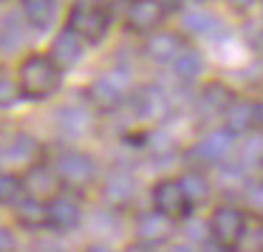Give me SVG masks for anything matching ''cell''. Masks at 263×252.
<instances>
[{
  "mask_svg": "<svg viewBox=\"0 0 263 252\" xmlns=\"http://www.w3.org/2000/svg\"><path fill=\"white\" fill-rule=\"evenodd\" d=\"M127 108H130L133 119H164L170 114V94L159 85H142L133 97H127Z\"/></svg>",
  "mask_w": 263,
  "mask_h": 252,
  "instance_id": "6",
  "label": "cell"
},
{
  "mask_svg": "<svg viewBox=\"0 0 263 252\" xmlns=\"http://www.w3.org/2000/svg\"><path fill=\"white\" fill-rule=\"evenodd\" d=\"M255 6H257V17H260V23H263V0H257Z\"/></svg>",
  "mask_w": 263,
  "mask_h": 252,
  "instance_id": "38",
  "label": "cell"
},
{
  "mask_svg": "<svg viewBox=\"0 0 263 252\" xmlns=\"http://www.w3.org/2000/svg\"><path fill=\"white\" fill-rule=\"evenodd\" d=\"M68 29L85 43H102L110 29L108 6H74L68 14Z\"/></svg>",
  "mask_w": 263,
  "mask_h": 252,
  "instance_id": "5",
  "label": "cell"
},
{
  "mask_svg": "<svg viewBox=\"0 0 263 252\" xmlns=\"http://www.w3.org/2000/svg\"><path fill=\"white\" fill-rule=\"evenodd\" d=\"M85 46L88 43L65 26V29L57 31V37L51 40V51H48V57H51L60 68H74V65H80L82 57H85Z\"/></svg>",
  "mask_w": 263,
  "mask_h": 252,
  "instance_id": "12",
  "label": "cell"
},
{
  "mask_svg": "<svg viewBox=\"0 0 263 252\" xmlns=\"http://www.w3.org/2000/svg\"><path fill=\"white\" fill-rule=\"evenodd\" d=\"M23 199V178L0 173V204H17Z\"/></svg>",
  "mask_w": 263,
  "mask_h": 252,
  "instance_id": "27",
  "label": "cell"
},
{
  "mask_svg": "<svg viewBox=\"0 0 263 252\" xmlns=\"http://www.w3.org/2000/svg\"><path fill=\"white\" fill-rule=\"evenodd\" d=\"M17 221L23 224L26 229H40V227H48V210H46V201H37L31 195L17 201V210H14Z\"/></svg>",
  "mask_w": 263,
  "mask_h": 252,
  "instance_id": "25",
  "label": "cell"
},
{
  "mask_svg": "<svg viewBox=\"0 0 263 252\" xmlns=\"http://www.w3.org/2000/svg\"><path fill=\"white\" fill-rule=\"evenodd\" d=\"M232 148H235V136L223 128H218V131H206L190 148V159L198 161V165H223L232 153Z\"/></svg>",
  "mask_w": 263,
  "mask_h": 252,
  "instance_id": "7",
  "label": "cell"
},
{
  "mask_svg": "<svg viewBox=\"0 0 263 252\" xmlns=\"http://www.w3.org/2000/svg\"><path fill=\"white\" fill-rule=\"evenodd\" d=\"M133 195H136V178H133L130 170H122V167H116V170H110L108 176H105L102 182V199L108 201L110 207H127L133 201Z\"/></svg>",
  "mask_w": 263,
  "mask_h": 252,
  "instance_id": "14",
  "label": "cell"
},
{
  "mask_svg": "<svg viewBox=\"0 0 263 252\" xmlns=\"http://www.w3.org/2000/svg\"><path fill=\"white\" fill-rule=\"evenodd\" d=\"M223 131H229L232 136H246L255 131V99L235 97V102L223 114Z\"/></svg>",
  "mask_w": 263,
  "mask_h": 252,
  "instance_id": "19",
  "label": "cell"
},
{
  "mask_svg": "<svg viewBox=\"0 0 263 252\" xmlns=\"http://www.w3.org/2000/svg\"><path fill=\"white\" fill-rule=\"evenodd\" d=\"M150 199H153V210L161 212V215H167L170 221L190 215V210H193L190 201L184 199V190H181V184H178V178H161V182H156Z\"/></svg>",
  "mask_w": 263,
  "mask_h": 252,
  "instance_id": "8",
  "label": "cell"
},
{
  "mask_svg": "<svg viewBox=\"0 0 263 252\" xmlns=\"http://www.w3.org/2000/svg\"><path fill=\"white\" fill-rule=\"evenodd\" d=\"M178 184H181L184 199L190 201V207L204 204V201L210 199V193H212L210 178H206L201 170H187V173H181V176H178Z\"/></svg>",
  "mask_w": 263,
  "mask_h": 252,
  "instance_id": "24",
  "label": "cell"
},
{
  "mask_svg": "<svg viewBox=\"0 0 263 252\" xmlns=\"http://www.w3.org/2000/svg\"><path fill=\"white\" fill-rule=\"evenodd\" d=\"M255 131L263 133V99H255Z\"/></svg>",
  "mask_w": 263,
  "mask_h": 252,
  "instance_id": "32",
  "label": "cell"
},
{
  "mask_svg": "<svg viewBox=\"0 0 263 252\" xmlns=\"http://www.w3.org/2000/svg\"><path fill=\"white\" fill-rule=\"evenodd\" d=\"M48 210V227L57 229V232H68V229H77L82 221V204L74 199V195L57 193L51 201H46Z\"/></svg>",
  "mask_w": 263,
  "mask_h": 252,
  "instance_id": "9",
  "label": "cell"
},
{
  "mask_svg": "<svg viewBox=\"0 0 263 252\" xmlns=\"http://www.w3.org/2000/svg\"><path fill=\"white\" fill-rule=\"evenodd\" d=\"M88 252H114V249H108V246H102V244H97V246H91Z\"/></svg>",
  "mask_w": 263,
  "mask_h": 252,
  "instance_id": "37",
  "label": "cell"
},
{
  "mask_svg": "<svg viewBox=\"0 0 263 252\" xmlns=\"http://www.w3.org/2000/svg\"><path fill=\"white\" fill-rule=\"evenodd\" d=\"M210 235H212L215 244L235 249V246L246 238V212L235 204L215 207L212 215H210Z\"/></svg>",
  "mask_w": 263,
  "mask_h": 252,
  "instance_id": "4",
  "label": "cell"
},
{
  "mask_svg": "<svg viewBox=\"0 0 263 252\" xmlns=\"http://www.w3.org/2000/svg\"><path fill=\"white\" fill-rule=\"evenodd\" d=\"M227 3H229L232 9H252L257 0H227Z\"/></svg>",
  "mask_w": 263,
  "mask_h": 252,
  "instance_id": "33",
  "label": "cell"
},
{
  "mask_svg": "<svg viewBox=\"0 0 263 252\" xmlns=\"http://www.w3.org/2000/svg\"><path fill=\"white\" fill-rule=\"evenodd\" d=\"M127 82H130V74L127 68H114L108 74L97 77V80L88 85V99H91L93 108L99 111H119L122 105L127 102L125 91H127Z\"/></svg>",
  "mask_w": 263,
  "mask_h": 252,
  "instance_id": "3",
  "label": "cell"
},
{
  "mask_svg": "<svg viewBox=\"0 0 263 252\" xmlns=\"http://www.w3.org/2000/svg\"><path fill=\"white\" fill-rule=\"evenodd\" d=\"M204 252H235V249H229V246H221V244H215V241H210V244L204 246Z\"/></svg>",
  "mask_w": 263,
  "mask_h": 252,
  "instance_id": "34",
  "label": "cell"
},
{
  "mask_svg": "<svg viewBox=\"0 0 263 252\" xmlns=\"http://www.w3.org/2000/svg\"><path fill=\"white\" fill-rule=\"evenodd\" d=\"M51 167H54L60 182L68 184V187L82 190V187H91L97 182V159L91 153H85V150H77V148L60 150L54 156Z\"/></svg>",
  "mask_w": 263,
  "mask_h": 252,
  "instance_id": "2",
  "label": "cell"
},
{
  "mask_svg": "<svg viewBox=\"0 0 263 252\" xmlns=\"http://www.w3.org/2000/svg\"><path fill=\"white\" fill-rule=\"evenodd\" d=\"M263 139L260 136H249L246 142H240V153H238V161L240 165H260L263 161Z\"/></svg>",
  "mask_w": 263,
  "mask_h": 252,
  "instance_id": "28",
  "label": "cell"
},
{
  "mask_svg": "<svg viewBox=\"0 0 263 252\" xmlns=\"http://www.w3.org/2000/svg\"><path fill=\"white\" fill-rule=\"evenodd\" d=\"M255 48H257V54H263V29L255 34Z\"/></svg>",
  "mask_w": 263,
  "mask_h": 252,
  "instance_id": "36",
  "label": "cell"
},
{
  "mask_svg": "<svg viewBox=\"0 0 263 252\" xmlns=\"http://www.w3.org/2000/svg\"><path fill=\"white\" fill-rule=\"evenodd\" d=\"M26 23L37 31H46L57 23V0H23Z\"/></svg>",
  "mask_w": 263,
  "mask_h": 252,
  "instance_id": "22",
  "label": "cell"
},
{
  "mask_svg": "<svg viewBox=\"0 0 263 252\" xmlns=\"http://www.w3.org/2000/svg\"><path fill=\"white\" fill-rule=\"evenodd\" d=\"M63 82V68L48 54H31L20 65V91L29 99H48Z\"/></svg>",
  "mask_w": 263,
  "mask_h": 252,
  "instance_id": "1",
  "label": "cell"
},
{
  "mask_svg": "<svg viewBox=\"0 0 263 252\" xmlns=\"http://www.w3.org/2000/svg\"><path fill=\"white\" fill-rule=\"evenodd\" d=\"M173 74H176V80L184 82V85L195 82L204 74V54H201L198 48H184V51L178 54V60L173 63Z\"/></svg>",
  "mask_w": 263,
  "mask_h": 252,
  "instance_id": "23",
  "label": "cell"
},
{
  "mask_svg": "<svg viewBox=\"0 0 263 252\" xmlns=\"http://www.w3.org/2000/svg\"><path fill=\"white\" fill-rule=\"evenodd\" d=\"M184 48L187 46H184L181 34H176V31H153V34H147L142 51L147 60H153L159 65H173Z\"/></svg>",
  "mask_w": 263,
  "mask_h": 252,
  "instance_id": "11",
  "label": "cell"
},
{
  "mask_svg": "<svg viewBox=\"0 0 263 252\" xmlns=\"http://www.w3.org/2000/svg\"><path fill=\"white\" fill-rule=\"evenodd\" d=\"M91 114L82 105H60L54 111V128L63 139H80L91 131Z\"/></svg>",
  "mask_w": 263,
  "mask_h": 252,
  "instance_id": "15",
  "label": "cell"
},
{
  "mask_svg": "<svg viewBox=\"0 0 263 252\" xmlns=\"http://www.w3.org/2000/svg\"><path fill=\"white\" fill-rule=\"evenodd\" d=\"M26 46V26L17 14H6L0 20V57H12Z\"/></svg>",
  "mask_w": 263,
  "mask_h": 252,
  "instance_id": "21",
  "label": "cell"
},
{
  "mask_svg": "<svg viewBox=\"0 0 263 252\" xmlns=\"http://www.w3.org/2000/svg\"><path fill=\"white\" fill-rule=\"evenodd\" d=\"M181 29L187 31L190 37H201V40H221V37H227V26H223V20L215 17L212 12H204V9L184 12Z\"/></svg>",
  "mask_w": 263,
  "mask_h": 252,
  "instance_id": "16",
  "label": "cell"
},
{
  "mask_svg": "<svg viewBox=\"0 0 263 252\" xmlns=\"http://www.w3.org/2000/svg\"><path fill=\"white\" fill-rule=\"evenodd\" d=\"M37 153H40V142L31 133H23V131L12 133L3 142V148H0V159L12 161V165H31L37 159Z\"/></svg>",
  "mask_w": 263,
  "mask_h": 252,
  "instance_id": "18",
  "label": "cell"
},
{
  "mask_svg": "<svg viewBox=\"0 0 263 252\" xmlns=\"http://www.w3.org/2000/svg\"><path fill=\"white\" fill-rule=\"evenodd\" d=\"M17 249V241H14V235L9 232L6 227H0V252H14Z\"/></svg>",
  "mask_w": 263,
  "mask_h": 252,
  "instance_id": "31",
  "label": "cell"
},
{
  "mask_svg": "<svg viewBox=\"0 0 263 252\" xmlns=\"http://www.w3.org/2000/svg\"><path fill=\"white\" fill-rule=\"evenodd\" d=\"M17 94H20V85L9 74H3V71H0V108L14 105V102H17Z\"/></svg>",
  "mask_w": 263,
  "mask_h": 252,
  "instance_id": "30",
  "label": "cell"
},
{
  "mask_svg": "<svg viewBox=\"0 0 263 252\" xmlns=\"http://www.w3.org/2000/svg\"><path fill=\"white\" fill-rule=\"evenodd\" d=\"M57 184H60V178L51 165H31L23 176V190L37 201H43V199L51 201L57 195Z\"/></svg>",
  "mask_w": 263,
  "mask_h": 252,
  "instance_id": "17",
  "label": "cell"
},
{
  "mask_svg": "<svg viewBox=\"0 0 263 252\" xmlns=\"http://www.w3.org/2000/svg\"><path fill=\"white\" fill-rule=\"evenodd\" d=\"M167 252H195V249H193V244H173Z\"/></svg>",
  "mask_w": 263,
  "mask_h": 252,
  "instance_id": "35",
  "label": "cell"
},
{
  "mask_svg": "<svg viewBox=\"0 0 263 252\" xmlns=\"http://www.w3.org/2000/svg\"><path fill=\"white\" fill-rule=\"evenodd\" d=\"M260 167H263V161H260Z\"/></svg>",
  "mask_w": 263,
  "mask_h": 252,
  "instance_id": "39",
  "label": "cell"
},
{
  "mask_svg": "<svg viewBox=\"0 0 263 252\" xmlns=\"http://www.w3.org/2000/svg\"><path fill=\"white\" fill-rule=\"evenodd\" d=\"M243 207L255 215H263V182H246L243 184Z\"/></svg>",
  "mask_w": 263,
  "mask_h": 252,
  "instance_id": "29",
  "label": "cell"
},
{
  "mask_svg": "<svg viewBox=\"0 0 263 252\" xmlns=\"http://www.w3.org/2000/svg\"><path fill=\"white\" fill-rule=\"evenodd\" d=\"M232 102H235L232 88H229L227 82H221V80H212L198 91V97H195V111H198L201 116H206V119H212V116L227 114V108Z\"/></svg>",
  "mask_w": 263,
  "mask_h": 252,
  "instance_id": "10",
  "label": "cell"
},
{
  "mask_svg": "<svg viewBox=\"0 0 263 252\" xmlns=\"http://www.w3.org/2000/svg\"><path fill=\"white\" fill-rule=\"evenodd\" d=\"M170 232H173V221L167 215H161V212H156V210H147L136 218V235H139V241L147 244V246L167 241Z\"/></svg>",
  "mask_w": 263,
  "mask_h": 252,
  "instance_id": "20",
  "label": "cell"
},
{
  "mask_svg": "<svg viewBox=\"0 0 263 252\" xmlns=\"http://www.w3.org/2000/svg\"><path fill=\"white\" fill-rule=\"evenodd\" d=\"M144 148H147L156 159H164V156H170L173 150H176V139H173V133H167L164 128H156V131L144 133Z\"/></svg>",
  "mask_w": 263,
  "mask_h": 252,
  "instance_id": "26",
  "label": "cell"
},
{
  "mask_svg": "<svg viewBox=\"0 0 263 252\" xmlns=\"http://www.w3.org/2000/svg\"><path fill=\"white\" fill-rule=\"evenodd\" d=\"M167 9L161 6L159 0H130V6L125 12V23L130 31H150L164 20Z\"/></svg>",
  "mask_w": 263,
  "mask_h": 252,
  "instance_id": "13",
  "label": "cell"
}]
</instances>
